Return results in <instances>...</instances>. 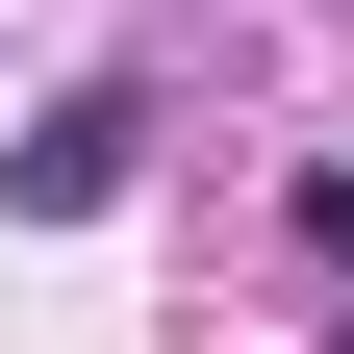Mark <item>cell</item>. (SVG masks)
<instances>
[{"label": "cell", "instance_id": "1", "mask_svg": "<svg viewBox=\"0 0 354 354\" xmlns=\"http://www.w3.org/2000/svg\"><path fill=\"white\" fill-rule=\"evenodd\" d=\"M127 152H152V102H51L26 152H0V203H26V228H102V203H127Z\"/></svg>", "mask_w": 354, "mask_h": 354}, {"label": "cell", "instance_id": "2", "mask_svg": "<svg viewBox=\"0 0 354 354\" xmlns=\"http://www.w3.org/2000/svg\"><path fill=\"white\" fill-rule=\"evenodd\" d=\"M304 253H329V279H354V152H329V177H304Z\"/></svg>", "mask_w": 354, "mask_h": 354}]
</instances>
